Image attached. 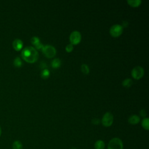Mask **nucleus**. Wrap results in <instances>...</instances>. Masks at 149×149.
<instances>
[{"label": "nucleus", "instance_id": "obj_1", "mask_svg": "<svg viewBox=\"0 0 149 149\" xmlns=\"http://www.w3.org/2000/svg\"><path fill=\"white\" fill-rule=\"evenodd\" d=\"M21 56L25 61L29 63H34L38 59V53L35 48L29 46L22 51Z\"/></svg>", "mask_w": 149, "mask_h": 149}, {"label": "nucleus", "instance_id": "obj_2", "mask_svg": "<svg viewBox=\"0 0 149 149\" xmlns=\"http://www.w3.org/2000/svg\"><path fill=\"white\" fill-rule=\"evenodd\" d=\"M108 149H123L122 141L118 137L112 139L108 143Z\"/></svg>", "mask_w": 149, "mask_h": 149}, {"label": "nucleus", "instance_id": "obj_3", "mask_svg": "<svg viewBox=\"0 0 149 149\" xmlns=\"http://www.w3.org/2000/svg\"><path fill=\"white\" fill-rule=\"evenodd\" d=\"M42 51L44 54L49 58H53L56 53L55 48L54 46L48 44L44 45L42 48Z\"/></svg>", "mask_w": 149, "mask_h": 149}, {"label": "nucleus", "instance_id": "obj_4", "mask_svg": "<svg viewBox=\"0 0 149 149\" xmlns=\"http://www.w3.org/2000/svg\"><path fill=\"white\" fill-rule=\"evenodd\" d=\"M113 121V115L109 112H106L102 116L101 119V122L103 126L105 127H109L112 125Z\"/></svg>", "mask_w": 149, "mask_h": 149}, {"label": "nucleus", "instance_id": "obj_5", "mask_svg": "<svg viewBox=\"0 0 149 149\" xmlns=\"http://www.w3.org/2000/svg\"><path fill=\"white\" fill-rule=\"evenodd\" d=\"M144 74V69L140 66H136L133 68L131 72V74L132 77L135 79H141Z\"/></svg>", "mask_w": 149, "mask_h": 149}, {"label": "nucleus", "instance_id": "obj_6", "mask_svg": "<svg viewBox=\"0 0 149 149\" xmlns=\"http://www.w3.org/2000/svg\"><path fill=\"white\" fill-rule=\"evenodd\" d=\"M122 32H123V27L122 25L119 24H113L109 30L110 34L114 37H117L119 36L120 35L122 34Z\"/></svg>", "mask_w": 149, "mask_h": 149}, {"label": "nucleus", "instance_id": "obj_7", "mask_svg": "<svg viewBox=\"0 0 149 149\" xmlns=\"http://www.w3.org/2000/svg\"><path fill=\"white\" fill-rule=\"evenodd\" d=\"M81 39V36L80 33L79 31L74 30L73 31L69 36V40L72 45H76L79 44Z\"/></svg>", "mask_w": 149, "mask_h": 149}, {"label": "nucleus", "instance_id": "obj_8", "mask_svg": "<svg viewBox=\"0 0 149 149\" xmlns=\"http://www.w3.org/2000/svg\"><path fill=\"white\" fill-rule=\"evenodd\" d=\"M31 42L35 46V47L38 49H42L43 47V44H42L40 42V38L37 36H33L31 38Z\"/></svg>", "mask_w": 149, "mask_h": 149}, {"label": "nucleus", "instance_id": "obj_9", "mask_svg": "<svg viewBox=\"0 0 149 149\" xmlns=\"http://www.w3.org/2000/svg\"><path fill=\"white\" fill-rule=\"evenodd\" d=\"M23 41L20 39H15L12 43V46L13 48L17 51L21 50V49L23 47Z\"/></svg>", "mask_w": 149, "mask_h": 149}, {"label": "nucleus", "instance_id": "obj_10", "mask_svg": "<svg viewBox=\"0 0 149 149\" xmlns=\"http://www.w3.org/2000/svg\"><path fill=\"white\" fill-rule=\"evenodd\" d=\"M140 120V117L137 115H131L129 119H128V122L129 123L132 125H136L137 124Z\"/></svg>", "mask_w": 149, "mask_h": 149}, {"label": "nucleus", "instance_id": "obj_11", "mask_svg": "<svg viewBox=\"0 0 149 149\" xmlns=\"http://www.w3.org/2000/svg\"><path fill=\"white\" fill-rule=\"evenodd\" d=\"M95 149H104L105 143L101 140H98L95 141L94 144Z\"/></svg>", "mask_w": 149, "mask_h": 149}, {"label": "nucleus", "instance_id": "obj_12", "mask_svg": "<svg viewBox=\"0 0 149 149\" xmlns=\"http://www.w3.org/2000/svg\"><path fill=\"white\" fill-rule=\"evenodd\" d=\"M127 2L128 4L133 7H137L140 5L141 3V0H127Z\"/></svg>", "mask_w": 149, "mask_h": 149}, {"label": "nucleus", "instance_id": "obj_13", "mask_svg": "<svg viewBox=\"0 0 149 149\" xmlns=\"http://www.w3.org/2000/svg\"><path fill=\"white\" fill-rule=\"evenodd\" d=\"M12 149H23V144L19 140L15 141L12 144Z\"/></svg>", "mask_w": 149, "mask_h": 149}, {"label": "nucleus", "instance_id": "obj_14", "mask_svg": "<svg viewBox=\"0 0 149 149\" xmlns=\"http://www.w3.org/2000/svg\"><path fill=\"white\" fill-rule=\"evenodd\" d=\"M141 125L144 129L148 130L149 129V119L148 118H144L141 121Z\"/></svg>", "mask_w": 149, "mask_h": 149}, {"label": "nucleus", "instance_id": "obj_15", "mask_svg": "<svg viewBox=\"0 0 149 149\" xmlns=\"http://www.w3.org/2000/svg\"><path fill=\"white\" fill-rule=\"evenodd\" d=\"M61 62L59 58H55L53 59L51 62V65L54 68H59L61 66Z\"/></svg>", "mask_w": 149, "mask_h": 149}, {"label": "nucleus", "instance_id": "obj_16", "mask_svg": "<svg viewBox=\"0 0 149 149\" xmlns=\"http://www.w3.org/2000/svg\"><path fill=\"white\" fill-rule=\"evenodd\" d=\"M133 84V81L130 78H126L122 81V85L125 87H129Z\"/></svg>", "mask_w": 149, "mask_h": 149}, {"label": "nucleus", "instance_id": "obj_17", "mask_svg": "<svg viewBox=\"0 0 149 149\" xmlns=\"http://www.w3.org/2000/svg\"><path fill=\"white\" fill-rule=\"evenodd\" d=\"M22 61L21 60V59L19 57H16L15 58V59L13 61V65L15 67L17 68H20L22 66Z\"/></svg>", "mask_w": 149, "mask_h": 149}, {"label": "nucleus", "instance_id": "obj_18", "mask_svg": "<svg viewBox=\"0 0 149 149\" xmlns=\"http://www.w3.org/2000/svg\"><path fill=\"white\" fill-rule=\"evenodd\" d=\"M50 74V72L48 69H44L42 70L41 72V77L43 79H47L49 77Z\"/></svg>", "mask_w": 149, "mask_h": 149}, {"label": "nucleus", "instance_id": "obj_19", "mask_svg": "<svg viewBox=\"0 0 149 149\" xmlns=\"http://www.w3.org/2000/svg\"><path fill=\"white\" fill-rule=\"evenodd\" d=\"M81 72L83 73H84L85 74H87L89 73V72H90L89 67L86 63H83L81 65Z\"/></svg>", "mask_w": 149, "mask_h": 149}, {"label": "nucleus", "instance_id": "obj_20", "mask_svg": "<svg viewBox=\"0 0 149 149\" xmlns=\"http://www.w3.org/2000/svg\"><path fill=\"white\" fill-rule=\"evenodd\" d=\"M65 49L66 51L68 52H70L73 51V46L72 44H69L66 45V48H65Z\"/></svg>", "mask_w": 149, "mask_h": 149}, {"label": "nucleus", "instance_id": "obj_21", "mask_svg": "<svg viewBox=\"0 0 149 149\" xmlns=\"http://www.w3.org/2000/svg\"><path fill=\"white\" fill-rule=\"evenodd\" d=\"M140 115H141V116L143 117V118H145L147 115V112L145 109H141L140 111Z\"/></svg>", "mask_w": 149, "mask_h": 149}, {"label": "nucleus", "instance_id": "obj_22", "mask_svg": "<svg viewBox=\"0 0 149 149\" xmlns=\"http://www.w3.org/2000/svg\"><path fill=\"white\" fill-rule=\"evenodd\" d=\"M100 120L98 118H94L93 119H92V123L94 125H98L100 123Z\"/></svg>", "mask_w": 149, "mask_h": 149}, {"label": "nucleus", "instance_id": "obj_23", "mask_svg": "<svg viewBox=\"0 0 149 149\" xmlns=\"http://www.w3.org/2000/svg\"><path fill=\"white\" fill-rule=\"evenodd\" d=\"M1 133H2V130H1V127H0V136H1Z\"/></svg>", "mask_w": 149, "mask_h": 149}]
</instances>
